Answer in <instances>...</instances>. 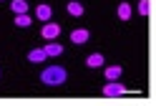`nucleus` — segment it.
<instances>
[{
    "label": "nucleus",
    "instance_id": "4",
    "mask_svg": "<svg viewBox=\"0 0 156 106\" xmlns=\"http://www.w3.org/2000/svg\"><path fill=\"white\" fill-rule=\"evenodd\" d=\"M71 41H73L76 46H83V43H88V41H91V33L86 31V28H78V31L71 33Z\"/></svg>",
    "mask_w": 156,
    "mask_h": 106
},
{
    "label": "nucleus",
    "instance_id": "12",
    "mask_svg": "<svg viewBox=\"0 0 156 106\" xmlns=\"http://www.w3.org/2000/svg\"><path fill=\"white\" fill-rule=\"evenodd\" d=\"M68 13H71V15H83V5L81 3H78V0H71V3H68Z\"/></svg>",
    "mask_w": 156,
    "mask_h": 106
},
{
    "label": "nucleus",
    "instance_id": "13",
    "mask_svg": "<svg viewBox=\"0 0 156 106\" xmlns=\"http://www.w3.org/2000/svg\"><path fill=\"white\" fill-rule=\"evenodd\" d=\"M30 23H33V20H30V15H28V13H20V15H15V25H18V28H28Z\"/></svg>",
    "mask_w": 156,
    "mask_h": 106
},
{
    "label": "nucleus",
    "instance_id": "14",
    "mask_svg": "<svg viewBox=\"0 0 156 106\" xmlns=\"http://www.w3.org/2000/svg\"><path fill=\"white\" fill-rule=\"evenodd\" d=\"M139 15H149V0H139Z\"/></svg>",
    "mask_w": 156,
    "mask_h": 106
},
{
    "label": "nucleus",
    "instance_id": "1",
    "mask_svg": "<svg viewBox=\"0 0 156 106\" xmlns=\"http://www.w3.org/2000/svg\"><path fill=\"white\" fill-rule=\"evenodd\" d=\"M66 79H68V73H66L63 66H48L41 73V81L45 86H61V83H66Z\"/></svg>",
    "mask_w": 156,
    "mask_h": 106
},
{
    "label": "nucleus",
    "instance_id": "10",
    "mask_svg": "<svg viewBox=\"0 0 156 106\" xmlns=\"http://www.w3.org/2000/svg\"><path fill=\"white\" fill-rule=\"evenodd\" d=\"M28 8H30V5H28V0H13V3H10V10H13L15 15L28 13Z\"/></svg>",
    "mask_w": 156,
    "mask_h": 106
},
{
    "label": "nucleus",
    "instance_id": "9",
    "mask_svg": "<svg viewBox=\"0 0 156 106\" xmlns=\"http://www.w3.org/2000/svg\"><path fill=\"white\" fill-rule=\"evenodd\" d=\"M86 66H88V68H101L103 66V56L101 53H91L88 58H86Z\"/></svg>",
    "mask_w": 156,
    "mask_h": 106
},
{
    "label": "nucleus",
    "instance_id": "2",
    "mask_svg": "<svg viewBox=\"0 0 156 106\" xmlns=\"http://www.w3.org/2000/svg\"><path fill=\"white\" fill-rule=\"evenodd\" d=\"M126 91H129V89H126L123 83H119V81H108L103 86V96H123Z\"/></svg>",
    "mask_w": 156,
    "mask_h": 106
},
{
    "label": "nucleus",
    "instance_id": "3",
    "mask_svg": "<svg viewBox=\"0 0 156 106\" xmlns=\"http://www.w3.org/2000/svg\"><path fill=\"white\" fill-rule=\"evenodd\" d=\"M41 35L45 38V41H55V38L61 35V25H58V23H51V20H48V23L43 25V31H41Z\"/></svg>",
    "mask_w": 156,
    "mask_h": 106
},
{
    "label": "nucleus",
    "instance_id": "8",
    "mask_svg": "<svg viewBox=\"0 0 156 106\" xmlns=\"http://www.w3.org/2000/svg\"><path fill=\"white\" fill-rule=\"evenodd\" d=\"M45 58H48V56H45L43 48H33V51L28 53V61H30V63H41V61H45Z\"/></svg>",
    "mask_w": 156,
    "mask_h": 106
},
{
    "label": "nucleus",
    "instance_id": "6",
    "mask_svg": "<svg viewBox=\"0 0 156 106\" xmlns=\"http://www.w3.org/2000/svg\"><path fill=\"white\" fill-rule=\"evenodd\" d=\"M51 15H53V10H51V5H45V3H41V5H38L35 8V18H38V20H51Z\"/></svg>",
    "mask_w": 156,
    "mask_h": 106
},
{
    "label": "nucleus",
    "instance_id": "5",
    "mask_svg": "<svg viewBox=\"0 0 156 106\" xmlns=\"http://www.w3.org/2000/svg\"><path fill=\"white\" fill-rule=\"evenodd\" d=\"M43 51H45L48 58H55V56H61V53H63V46H61V43H55V41H48V43L43 46Z\"/></svg>",
    "mask_w": 156,
    "mask_h": 106
},
{
    "label": "nucleus",
    "instance_id": "7",
    "mask_svg": "<svg viewBox=\"0 0 156 106\" xmlns=\"http://www.w3.org/2000/svg\"><path fill=\"white\" fill-rule=\"evenodd\" d=\"M121 73H123L121 66H106V81H119Z\"/></svg>",
    "mask_w": 156,
    "mask_h": 106
},
{
    "label": "nucleus",
    "instance_id": "11",
    "mask_svg": "<svg viewBox=\"0 0 156 106\" xmlns=\"http://www.w3.org/2000/svg\"><path fill=\"white\" fill-rule=\"evenodd\" d=\"M116 13H119V20H131V13H133L131 10V3H121Z\"/></svg>",
    "mask_w": 156,
    "mask_h": 106
}]
</instances>
